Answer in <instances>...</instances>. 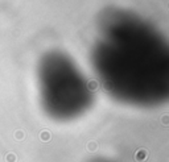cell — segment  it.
Wrapping results in <instances>:
<instances>
[{
    "label": "cell",
    "mask_w": 169,
    "mask_h": 162,
    "mask_svg": "<svg viewBox=\"0 0 169 162\" xmlns=\"http://www.w3.org/2000/svg\"><path fill=\"white\" fill-rule=\"evenodd\" d=\"M41 100L56 119H73L91 104L92 92L86 77L73 59L61 52H50L39 66Z\"/></svg>",
    "instance_id": "7a4b0ae2"
},
{
    "label": "cell",
    "mask_w": 169,
    "mask_h": 162,
    "mask_svg": "<svg viewBox=\"0 0 169 162\" xmlns=\"http://www.w3.org/2000/svg\"><path fill=\"white\" fill-rule=\"evenodd\" d=\"M91 62L103 87L118 100L135 106L167 100L168 41L140 15L120 8L104 11L98 21Z\"/></svg>",
    "instance_id": "6da1fadb"
}]
</instances>
